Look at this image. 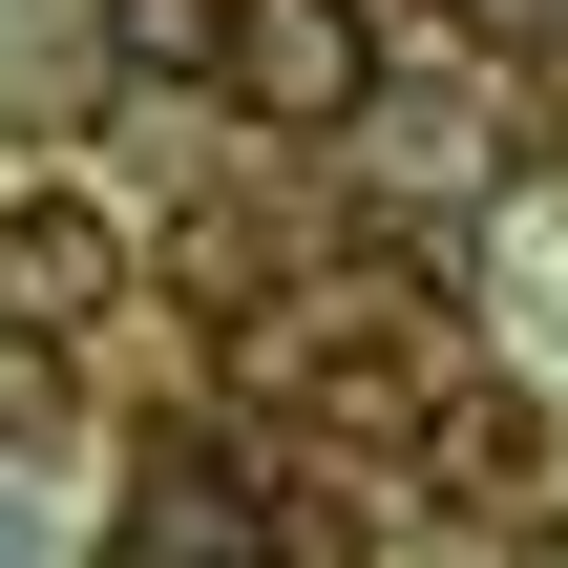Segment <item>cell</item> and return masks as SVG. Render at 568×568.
<instances>
[{"label": "cell", "instance_id": "cell-1", "mask_svg": "<svg viewBox=\"0 0 568 568\" xmlns=\"http://www.w3.org/2000/svg\"><path fill=\"white\" fill-rule=\"evenodd\" d=\"M232 84H253V126H358L379 42H358V0H232Z\"/></svg>", "mask_w": 568, "mask_h": 568}, {"label": "cell", "instance_id": "cell-2", "mask_svg": "<svg viewBox=\"0 0 568 568\" xmlns=\"http://www.w3.org/2000/svg\"><path fill=\"white\" fill-rule=\"evenodd\" d=\"M105 568H274V506L211 464V443H169L148 485H126V527H105Z\"/></svg>", "mask_w": 568, "mask_h": 568}, {"label": "cell", "instance_id": "cell-3", "mask_svg": "<svg viewBox=\"0 0 568 568\" xmlns=\"http://www.w3.org/2000/svg\"><path fill=\"white\" fill-rule=\"evenodd\" d=\"M105 274H126V253H105V211H63V190H42V211H0V316H21V337H84V316H105Z\"/></svg>", "mask_w": 568, "mask_h": 568}, {"label": "cell", "instance_id": "cell-4", "mask_svg": "<svg viewBox=\"0 0 568 568\" xmlns=\"http://www.w3.org/2000/svg\"><path fill=\"white\" fill-rule=\"evenodd\" d=\"M105 63L126 84H232V0H105Z\"/></svg>", "mask_w": 568, "mask_h": 568}, {"label": "cell", "instance_id": "cell-5", "mask_svg": "<svg viewBox=\"0 0 568 568\" xmlns=\"http://www.w3.org/2000/svg\"><path fill=\"white\" fill-rule=\"evenodd\" d=\"M422 464H443L464 506H506V485H527V400H422Z\"/></svg>", "mask_w": 568, "mask_h": 568}, {"label": "cell", "instance_id": "cell-6", "mask_svg": "<svg viewBox=\"0 0 568 568\" xmlns=\"http://www.w3.org/2000/svg\"><path fill=\"white\" fill-rule=\"evenodd\" d=\"M42 422H63V337H21V316H0V443H42Z\"/></svg>", "mask_w": 568, "mask_h": 568}]
</instances>
